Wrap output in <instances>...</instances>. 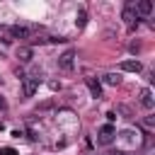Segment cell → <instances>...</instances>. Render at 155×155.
<instances>
[{
	"label": "cell",
	"mask_w": 155,
	"mask_h": 155,
	"mask_svg": "<svg viewBox=\"0 0 155 155\" xmlns=\"http://www.w3.org/2000/svg\"><path fill=\"white\" fill-rule=\"evenodd\" d=\"M73 65H75V51H73V48H68L65 53H61V56H58V68H61V70H65V73H70V70H73Z\"/></svg>",
	"instance_id": "1"
},
{
	"label": "cell",
	"mask_w": 155,
	"mask_h": 155,
	"mask_svg": "<svg viewBox=\"0 0 155 155\" xmlns=\"http://www.w3.org/2000/svg\"><path fill=\"white\" fill-rule=\"evenodd\" d=\"M36 90H39V78H24L22 80V94L24 97H34Z\"/></svg>",
	"instance_id": "2"
},
{
	"label": "cell",
	"mask_w": 155,
	"mask_h": 155,
	"mask_svg": "<svg viewBox=\"0 0 155 155\" xmlns=\"http://www.w3.org/2000/svg\"><path fill=\"white\" fill-rule=\"evenodd\" d=\"M114 136H116V128H114L111 124H104V126L99 128V143H102V145H109V143L114 140Z\"/></svg>",
	"instance_id": "3"
},
{
	"label": "cell",
	"mask_w": 155,
	"mask_h": 155,
	"mask_svg": "<svg viewBox=\"0 0 155 155\" xmlns=\"http://www.w3.org/2000/svg\"><path fill=\"white\" fill-rule=\"evenodd\" d=\"M7 31L12 39H29V34H31V29L22 27V24H12V27H7Z\"/></svg>",
	"instance_id": "4"
},
{
	"label": "cell",
	"mask_w": 155,
	"mask_h": 155,
	"mask_svg": "<svg viewBox=\"0 0 155 155\" xmlns=\"http://www.w3.org/2000/svg\"><path fill=\"white\" fill-rule=\"evenodd\" d=\"M133 12L136 15H150L153 12V0H140V2H136V7H133Z\"/></svg>",
	"instance_id": "5"
},
{
	"label": "cell",
	"mask_w": 155,
	"mask_h": 155,
	"mask_svg": "<svg viewBox=\"0 0 155 155\" xmlns=\"http://www.w3.org/2000/svg\"><path fill=\"white\" fill-rule=\"evenodd\" d=\"M85 82H87V90H90V94H92L94 99H99V97H102V85H99L94 78H85Z\"/></svg>",
	"instance_id": "6"
},
{
	"label": "cell",
	"mask_w": 155,
	"mask_h": 155,
	"mask_svg": "<svg viewBox=\"0 0 155 155\" xmlns=\"http://www.w3.org/2000/svg\"><path fill=\"white\" fill-rule=\"evenodd\" d=\"M121 70H126V73H140L143 70V65H140V61H121V65H119Z\"/></svg>",
	"instance_id": "7"
},
{
	"label": "cell",
	"mask_w": 155,
	"mask_h": 155,
	"mask_svg": "<svg viewBox=\"0 0 155 155\" xmlns=\"http://www.w3.org/2000/svg\"><path fill=\"white\" fill-rule=\"evenodd\" d=\"M140 104L145 107V109H153L155 107V99H153V92L145 87V90H140Z\"/></svg>",
	"instance_id": "8"
},
{
	"label": "cell",
	"mask_w": 155,
	"mask_h": 155,
	"mask_svg": "<svg viewBox=\"0 0 155 155\" xmlns=\"http://www.w3.org/2000/svg\"><path fill=\"white\" fill-rule=\"evenodd\" d=\"M31 56H34V51H31L29 46H19V48H17V58H19L22 63H29Z\"/></svg>",
	"instance_id": "9"
},
{
	"label": "cell",
	"mask_w": 155,
	"mask_h": 155,
	"mask_svg": "<svg viewBox=\"0 0 155 155\" xmlns=\"http://www.w3.org/2000/svg\"><path fill=\"white\" fill-rule=\"evenodd\" d=\"M121 17H124V19L128 22V24H133V17H136L133 7H131V5H126V7H124V12H121Z\"/></svg>",
	"instance_id": "10"
},
{
	"label": "cell",
	"mask_w": 155,
	"mask_h": 155,
	"mask_svg": "<svg viewBox=\"0 0 155 155\" xmlns=\"http://www.w3.org/2000/svg\"><path fill=\"white\" fill-rule=\"evenodd\" d=\"M104 82H107V85H111V87H116V85L121 82V78H119L116 73H107V75H104Z\"/></svg>",
	"instance_id": "11"
},
{
	"label": "cell",
	"mask_w": 155,
	"mask_h": 155,
	"mask_svg": "<svg viewBox=\"0 0 155 155\" xmlns=\"http://www.w3.org/2000/svg\"><path fill=\"white\" fill-rule=\"evenodd\" d=\"M85 22H87V12H85V10H80V12H78L75 24H78V27H85Z\"/></svg>",
	"instance_id": "12"
},
{
	"label": "cell",
	"mask_w": 155,
	"mask_h": 155,
	"mask_svg": "<svg viewBox=\"0 0 155 155\" xmlns=\"http://www.w3.org/2000/svg\"><path fill=\"white\" fill-rule=\"evenodd\" d=\"M0 155H19V153H17L15 148H10V145H2V148H0Z\"/></svg>",
	"instance_id": "13"
},
{
	"label": "cell",
	"mask_w": 155,
	"mask_h": 155,
	"mask_svg": "<svg viewBox=\"0 0 155 155\" xmlns=\"http://www.w3.org/2000/svg\"><path fill=\"white\" fill-rule=\"evenodd\" d=\"M51 107H53V102H44V104H39V109H41V111H44V109H51Z\"/></svg>",
	"instance_id": "14"
},
{
	"label": "cell",
	"mask_w": 155,
	"mask_h": 155,
	"mask_svg": "<svg viewBox=\"0 0 155 155\" xmlns=\"http://www.w3.org/2000/svg\"><path fill=\"white\" fill-rule=\"evenodd\" d=\"M0 109H5V99L2 97H0Z\"/></svg>",
	"instance_id": "15"
},
{
	"label": "cell",
	"mask_w": 155,
	"mask_h": 155,
	"mask_svg": "<svg viewBox=\"0 0 155 155\" xmlns=\"http://www.w3.org/2000/svg\"><path fill=\"white\" fill-rule=\"evenodd\" d=\"M114 155H128V153H114Z\"/></svg>",
	"instance_id": "16"
},
{
	"label": "cell",
	"mask_w": 155,
	"mask_h": 155,
	"mask_svg": "<svg viewBox=\"0 0 155 155\" xmlns=\"http://www.w3.org/2000/svg\"><path fill=\"white\" fill-rule=\"evenodd\" d=\"M0 131H2V124H0Z\"/></svg>",
	"instance_id": "17"
}]
</instances>
